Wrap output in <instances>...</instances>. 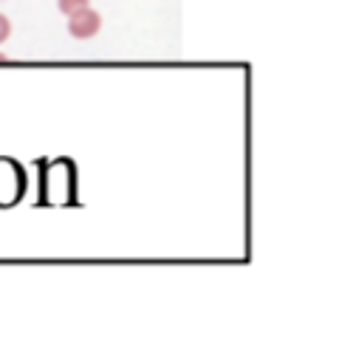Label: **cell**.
<instances>
[{"label": "cell", "instance_id": "cell-1", "mask_svg": "<svg viewBox=\"0 0 353 339\" xmlns=\"http://www.w3.org/2000/svg\"><path fill=\"white\" fill-rule=\"evenodd\" d=\"M99 28H102V14L94 12L91 6H85L74 14H68V34L74 40H91L99 34Z\"/></svg>", "mask_w": 353, "mask_h": 339}, {"label": "cell", "instance_id": "cell-2", "mask_svg": "<svg viewBox=\"0 0 353 339\" xmlns=\"http://www.w3.org/2000/svg\"><path fill=\"white\" fill-rule=\"evenodd\" d=\"M85 6H91V0H57V9H60L65 17L79 12V9H85Z\"/></svg>", "mask_w": 353, "mask_h": 339}, {"label": "cell", "instance_id": "cell-3", "mask_svg": "<svg viewBox=\"0 0 353 339\" xmlns=\"http://www.w3.org/2000/svg\"><path fill=\"white\" fill-rule=\"evenodd\" d=\"M12 37V20L6 14H0V45Z\"/></svg>", "mask_w": 353, "mask_h": 339}, {"label": "cell", "instance_id": "cell-4", "mask_svg": "<svg viewBox=\"0 0 353 339\" xmlns=\"http://www.w3.org/2000/svg\"><path fill=\"white\" fill-rule=\"evenodd\" d=\"M6 63H9V56H6V54H0V65H6Z\"/></svg>", "mask_w": 353, "mask_h": 339}]
</instances>
